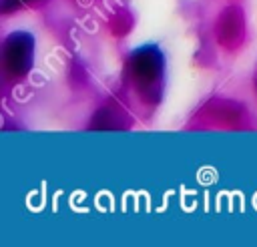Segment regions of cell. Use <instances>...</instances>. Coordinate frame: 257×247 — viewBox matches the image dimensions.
I'll return each mask as SVG.
<instances>
[{"mask_svg": "<svg viewBox=\"0 0 257 247\" xmlns=\"http://www.w3.org/2000/svg\"><path fill=\"white\" fill-rule=\"evenodd\" d=\"M131 66H133V72H135V76L139 80L151 82L161 74L163 58L155 48H141V50H137L133 54Z\"/></svg>", "mask_w": 257, "mask_h": 247, "instance_id": "obj_2", "label": "cell"}, {"mask_svg": "<svg viewBox=\"0 0 257 247\" xmlns=\"http://www.w3.org/2000/svg\"><path fill=\"white\" fill-rule=\"evenodd\" d=\"M32 48L34 42L26 32L12 34L4 44V64L10 74L22 76L28 72L32 64Z\"/></svg>", "mask_w": 257, "mask_h": 247, "instance_id": "obj_1", "label": "cell"}, {"mask_svg": "<svg viewBox=\"0 0 257 247\" xmlns=\"http://www.w3.org/2000/svg\"><path fill=\"white\" fill-rule=\"evenodd\" d=\"M16 2H20V0H16Z\"/></svg>", "mask_w": 257, "mask_h": 247, "instance_id": "obj_3", "label": "cell"}]
</instances>
